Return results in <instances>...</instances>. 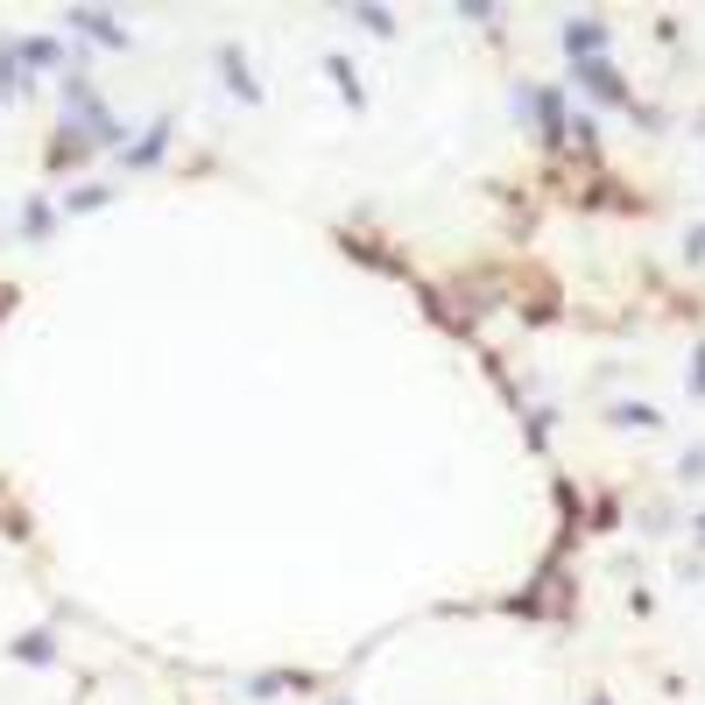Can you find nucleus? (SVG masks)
<instances>
[{"mask_svg": "<svg viewBox=\"0 0 705 705\" xmlns=\"http://www.w3.org/2000/svg\"><path fill=\"white\" fill-rule=\"evenodd\" d=\"M516 113H529V121H537L550 142L571 135V113H564V100H558L550 85H516Z\"/></svg>", "mask_w": 705, "mask_h": 705, "instance_id": "obj_1", "label": "nucleus"}, {"mask_svg": "<svg viewBox=\"0 0 705 705\" xmlns=\"http://www.w3.org/2000/svg\"><path fill=\"white\" fill-rule=\"evenodd\" d=\"M571 79H579L585 92H593V100H600V106H621V100H628V85H621V71H614V64H606V56H593V64H571Z\"/></svg>", "mask_w": 705, "mask_h": 705, "instance_id": "obj_2", "label": "nucleus"}, {"mask_svg": "<svg viewBox=\"0 0 705 705\" xmlns=\"http://www.w3.org/2000/svg\"><path fill=\"white\" fill-rule=\"evenodd\" d=\"M71 29L92 35V43H106V50H127V29L106 22V8H71Z\"/></svg>", "mask_w": 705, "mask_h": 705, "instance_id": "obj_3", "label": "nucleus"}, {"mask_svg": "<svg viewBox=\"0 0 705 705\" xmlns=\"http://www.w3.org/2000/svg\"><path fill=\"white\" fill-rule=\"evenodd\" d=\"M564 50H571V64H593L606 50V22H564Z\"/></svg>", "mask_w": 705, "mask_h": 705, "instance_id": "obj_4", "label": "nucleus"}, {"mask_svg": "<svg viewBox=\"0 0 705 705\" xmlns=\"http://www.w3.org/2000/svg\"><path fill=\"white\" fill-rule=\"evenodd\" d=\"M163 148H169V121H156V127H148V135H142L135 148H127V169H148V163L163 156Z\"/></svg>", "mask_w": 705, "mask_h": 705, "instance_id": "obj_5", "label": "nucleus"}, {"mask_svg": "<svg viewBox=\"0 0 705 705\" xmlns=\"http://www.w3.org/2000/svg\"><path fill=\"white\" fill-rule=\"evenodd\" d=\"M29 92V71H22V56H14V43L0 50V100H22Z\"/></svg>", "mask_w": 705, "mask_h": 705, "instance_id": "obj_6", "label": "nucleus"}, {"mask_svg": "<svg viewBox=\"0 0 705 705\" xmlns=\"http://www.w3.org/2000/svg\"><path fill=\"white\" fill-rule=\"evenodd\" d=\"M219 64H226V85H234V92H240V100H261V85H255V79H247V64H240V50H226V56H219Z\"/></svg>", "mask_w": 705, "mask_h": 705, "instance_id": "obj_7", "label": "nucleus"}, {"mask_svg": "<svg viewBox=\"0 0 705 705\" xmlns=\"http://www.w3.org/2000/svg\"><path fill=\"white\" fill-rule=\"evenodd\" d=\"M325 71H332V85L339 92H346V100L360 106V100H367V92H360V79H353V64H346V56H325Z\"/></svg>", "mask_w": 705, "mask_h": 705, "instance_id": "obj_8", "label": "nucleus"}, {"mask_svg": "<svg viewBox=\"0 0 705 705\" xmlns=\"http://www.w3.org/2000/svg\"><path fill=\"white\" fill-rule=\"evenodd\" d=\"M14 656H22V663H50L56 642H50V635H22V642H14Z\"/></svg>", "mask_w": 705, "mask_h": 705, "instance_id": "obj_9", "label": "nucleus"}, {"mask_svg": "<svg viewBox=\"0 0 705 705\" xmlns=\"http://www.w3.org/2000/svg\"><path fill=\"white\" fill-rule=\"evenodd\" d=\"M677 480H684V487H705V445H698V452H684V459H677Z\"/></svg>", "mask_w": 705, "mask_h": 705, "instance_id": "obj_10", "label": "nucleus"}, {"mask_svg": "<svg viewBox=\"0 0 705 705\" xmlns=\"http://www.w3.org/2000/svg\"><path fill=\"white\" fill-rule=\"evenodd\" d=\"M614 424H642V431H650V424H656V409H650V403H621V409H614Z\"/></svg>", "mask_w": 705, "mask_h": 705, "instance_id": "obj_11", "label": "nucleus"}, {"mask_svg": "<svg viewBox=\"0 0 705 705\" xmlns=\"http://www.w3.org/2000/svg\"><path fill=\"white\" fill-rule=\"evenodd\" d=\"M353 14H360V29H374V35H388V29H395V14H388V8H353Z\"/></svg>", "mask_w": 705, "mask_h": 705, "instance_id": "obj_12", "label": "nucleus"}, {"mask_svg": "<svg viewBox=\"0 0 705 705\" xmlns=\"http://www.w3.org/2000/svg\"><path fill=\"white\" fill-rule=\"evenodd\" d=\"M106 198H113V190H106V184H92V190H79V198H71V212H100Z\"/></svg>", "mask_w": 705, "mask_h": 705, "instance_id": "obj_13", "label": "nucleus"}, {"mask_svg": "<svg viewBox=\"0 0 705 705\" xmlns=\"http://www.w3.org/2000/svg\"><path fill=\"white\" fill-rule=\"evenodd\" d=\"M684 255H692V261H705V226H692V240H684Z\"/></svg>", "mask_w": 705, "mask_h": 705, "instance_id": "obj_14", "label": "nucleus"}, {"mask_svg": "<svg viewBox=\"0 0 705 705\" xmlns=\"http://www.w3.org/2000/svg\"><path fill=\"white\" fill-rule=\"evenodd\" d=\"M692 388H698V395H705V346H698V353H692Z\"/></svg>", "mask_w": 705, "mask_h": 705, "instance_id": "obj_15", "label": "nucleus"}, {"mask_svg": "<svg viewBox=\"0 0 705 705\" xmlns=\"http://www.w3.org/2000/svg\"><path fill=\"white\" fill-rule=\"evenodd\" d=\"M585 705H614V698H585Z\"/></svg>", "mask_w": 705, "mask_h": 705, "instance_id": "obj_16", "label": "nucleus"}, {"mask_svg": "<svg viewBox=\"0 0 705 705\" xmlns=\"http://www.w3.org/2000/svg\"><path fill=\"white\" fill-rule=\"evenodd\" d=\"M339 705H346V698H339Z\"/></svg>", "mask_w": 705, "mask_h": 705, "instance_id": "obj_17", "label": "nucleus"}, {"mask_svg": "<svg viewBox=\"0 0 705 705\" xmlns=\"http://www.w3.org/2000/svg\"><path fill=\"white\" fill-rule=\"evenodd\" d=\"M698 529H705V522H698Z\"/></svg>", "mask_w": 705, "mask_h": 705, "instance_id": "obj_18", "label": "nucleus"}]
</instances>
